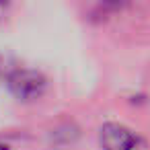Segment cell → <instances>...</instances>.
<instances>
[{"label":"cell","mask_w":150,"mask_h":150,"mask_svg":"<svg viewBox=\"0 0 150 150\" xmlns=\"http://www.w3.org/2000/svg\"><path fill=\"white\" fill-rule=\"evenodd\" d=\"M45 76L37 70H29V68H21V70H15L11 76H8V88L11 93L21 99V101H33V99H39L45 91Z\"/></svg>","instance_id":"obj_1"},{"label":"cell","mask_w":150,"mask_h":150,"mask_svg":"<svg viewBox=\"0 0 150 150\" xmlns=\"http://www.w3.org/2000/svg\"><path fill=\"white\" fill-rule=\"evenodd\" d=\"M99 140H101L103 150H132L136 144L134 134L125 125L115 123V121H107L101 127Z\"/></svg>","instance_id":"obj_2"},{"label":"cell","mask_w":150,"mask_h":150,"mask_svg":"<svg viewBox=\"0 0 150 150\" xmlns=\"http://www.w3.org/2000/svg\"><path fill=\"white\" fill-rule=\"evenodd\" d=\"M4 13H6V4H4V2H0V19L4 17Z\"/></svg>","instance_id":"obj_3"},{"label":"cell","mask_w":150,"mask_h":150,"mask_svg":"<svg viewBox=\"0 0 150 150\" xmlns=\"http://www.w3.org/2000/svg\"><path fill=\"white\" fill-rule=\"evenodd\" d=\"M0 150H8V146H4V144H0Z\"/></svg>","instance_id":"obj_4"}]
</instances>
